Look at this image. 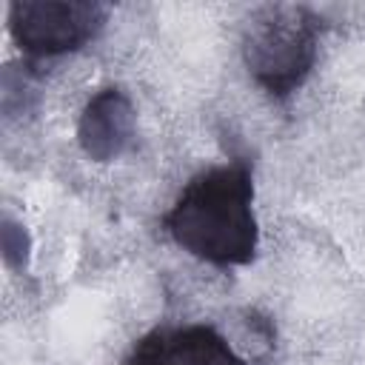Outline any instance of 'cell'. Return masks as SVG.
Listing matches in <instances>:
<instances>
[{"label":"cell","instance_id":"6da1fadb","mask_svg":"<svg viewBox=\"0 0 365 365\" xmlns=\"http://www.w3.org/2000/svg\"><path fill=\"white\" fill-rule=\"evenodd\" d=\"M163 228L202 262L217 268L248 265L259 245L251 165L234 160L194 174L163 217Z\"/></svg>","mask_w":365,"mask_h":365},{"label":"cell","instance_id":"7a4b0ae2","mask_svg":"<svg viewBox=\"0 0 365 365\" xmlns=\"http://www.w3.org/2000/svg\"><path fill=\"white\" fill-rule=\"evenodd\" d=\"M319 31L322 20L308 6L257 9L242 31V60L254 83L277 100L294 94L317 63Z\"/></svg>","mask_w":365,"mask_h":365},{"label":"cell","instance_id":"3957f363","mask_svg":"<svg viewBox=\"0 0 365 365\" xmlns=\"http://www.w3.org/2000/svg\"><path fill=\"white\" fill-rule=\"evenodd\" d=\"M106 20L108 6L97 0H14L9 6V34L34 60L80 51Z\"/></svg>","mask_w":365,"mask_h":365},{"label":"cell","instance_id":"277c9868","mask_svg":"<svg viewBox=\"0 0 365 365\" xmlns=\"http://www.w3.org/2000/svg\"><path fill=\"white\" fill-rule=\"evenodd\" d=\"M123 365H245V359L214 325L194 322L143 334Z\"/></svg>","mask_w":365,"mask_h":365},{"label":"cell","instance_id":"5b68a950","mask_svg":"<svg viewBox=\"0 0 365 365\" xmlns=\"http://www.w3.org/2000/svg\"><path fill=\"white\" fill-rule=\"evenodd\" d=\"M134 137L137 111L131 97L117 86L91 94L77 120V143L83 154L94 163H114L134 145Z\"/></svg>","mask_w":365,"mask_h":365},{"label":"cell","instance_id":"8992f818","mask_svg":"<svg viewBox=\"0 0 365 365\" xmlns=\"http://www.w3.org/2000/svg\"><path fill=\"white\" fill-rule=\"evenodd\" d=\"M0 248H3V262L11 271H26L31 240H29V231L9 214H3V222H0Z\"/></svg>","mask_w":365,"mask_h":365}]
</instances>
